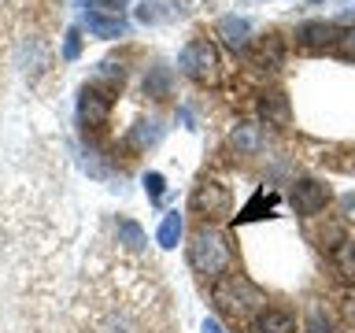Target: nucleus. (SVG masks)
I'll list each match as a JSON object with an SVG mask.
<instances>
[{"label": "nucleus", "instance_id": "21", "mask_svg": "<svg viewBox=\"0 0 355 333\" xmlns=\"http://www.w3.org/2000/svg\"><path fill=\"white\" fill-rule=\"evenodd\" d=\"M144 193L152 200H159L163 196V174H144Z\"/></svg>", "mask_w": 355, "mask_h": 333}, {"label": "nucleus", "instance_id": "8", "mask_svg": "<svg viewBox=\"0 0 355 333\" xmlns=\"http://www.w3.org/2000/svg\"><path fill=\"white\" fill-rule=\"evenodd\" d=\"M296 37H300L304 49H333V41H337V26H326V22H304Z\"/></svg>", "mask_w": 355, "mask_h": 333}, {"label": "nucleus", "instance_id": "4", "mask_svg": "<svg viewBox=\"0 0 355 333\" xmlns=\"http://www.w3.org/2000/svg\"><path fill=\"white\" fill-rule=\"evenodd\" d=\"M193 211L204 219H222L230 211V193L222 182H200L193 193Z\"/></svg>", "mask_w": 355, "mask_h": 333}, {"label": "nucleus", "instance_id": "10", "mask_svg": "<svg viewBox=\"0 0 355 333\" xmlns=\"http://www.w3.org/2000/svg\"><path fill=\"white\" fill-rule=\"evenodd\" d=\"M259 115L266 119V126H285L288 122V100L282 93H270L259 100Z\"/></svg>", "mask_w": 355, "mask_h": 333}, {"label": "nucleus", "instance_id": "16", "mask_svg": "<svg viewBox=\"0 0 355 333\" xmlns=\"http://www.w3.org/2000/svg\"><path fill=\"white\" fill-rule=\"evenodd\" d=\"M307 333H333V318L326 315V307H322V304H315V307H311Z\"/></svg>", "mask_w": 355, "mask_h": 333}, {"label": "nucleus", "instance_id": "15", "mask_svg": "<svg viewBox=\"0 0 355 333\" xmlns=\"http://www.w3.org/2000/svg\"><path fill=\"white\" fill-rule=\"evenodd\" d=\"M119 241L126 244V248L141 252L144 248V230L137 226V222H130V219H119Z\"/></svg>", "mask_w": 355, "mask_h": 333}, {"label": "nucleus", "instance_id": "17", "mask_svg": "<svg viewBox=\"0 0 355 333\" xmlns=\"http://www.w3.org/2000/svg\"><path fill=\"white\" fill-rule=\"evenodd\" d=\"M333 52L340 60H355V30H337V41H333Z\"/></svg>", "mask_w": 355, "mask_h": 333}, {"label": "nucleus", "instance_id": "13", "mask_svg": "<svg viewBox=\"0 0 355 333\" xmlns=\"http://www.w3.org/2000/svg\"><path fill=\"white\" fill-rule=\"evenodd\" d=\"M178 241H182V215H178V211H166L163 222H159V244L163 248H178Z\"/></svg>", "mask_w": 355, "mask_h": 333}, {"label": "nucleus", "instance_id": "12", "mask_svg": "<svg viewBox=\"0 0 355 333\" xmlns=\"http://www.w3.org/2000/svg\"><path fill=\"white\" fill-rule=\"evenodd\" d=\"M85 26H89V33H96V37H122V33H126V22H122L119 15L104 19V15H96V11L85 15Z\"/></svg>", "mask_w": 355, "mask_h": 333}, {"label": "nucleus", "instance_id": "3", "mask_svg": "<svg viewBox=\"0 0 355 333\" xmlns=\"http://www.w3.org/2000/svg\"><path fill=\"white\" fill-rule=\"evenodd\" d=\"M178 67H182V74H189L193 82H215L218 74V52L211 41H189L182 49V60H178Z\"/></svg>", "mask_w": 355, "mask_h": 333}, {"label": "nucleus", "instance_id": "11", "mask_svg": "<svg viewBox=\"0 0 355 333\" xmlns=\"http://www.w3.org/2000/svg\"><path fill=\"white\" fill-rule=\"evenodd\" d=\"M333 266L344 282H355V241H340L333 244Z\"/></svg>", "mask_w": 355, "mask_h": 333}, {"label": "nucleus", "instance_id": "1", "mask_svg": "<svg viewBox=\"0 0 355 333\" xmlns=\"http://www.w3.org/2000/svg\"><path fill=\"white\" fill-rule=\"evenodd\" d=\"M211 300H215V307H218L230 322H248L252 315H259L263 304H266L263 289L252 285L244 274L218 278V282L211 285Z\"/></svg>", "mask_w": 355, "mask_h": 333}, {"label": "nucleus", "instance_id": "22", "mask_svg": "<svg viewBox=\"0 0 355 333\" xmlns=\"http://www.w3.org/2000/svg\"><path fill=\"white\" fill-rule=\"evenodd\" d=\"M200 333H222V326L215 318H204V330H200Z\"/></svg>", "mask_w": 355, "mask_h": 333}, {"label": "nucleus", "instance_id": "19", "mask_svg": "<svg viewBox=\"0 0 355 333\" xmlns=\"http://www.w3.org/2000/svg\"><path fill=\"white\" fill-rule=\"evenodd\" d=\"M96 82H104L111 93H119V89H122V71H115L111 63H104V67L96 71Z\"/></svg>", "mask_w": 355, "mask_h": 333}, {"label": "nucleus", "instance_id": "9", "mask_svg": "<svg viewBox=\"0 0 355 333\" xmlns=\"http://www.w3.org/2000/svg\"><path fill=\"white\" fill-rule=\"evenodd\" d=\"M218 33L226 37L230 49H244V44H248V33H252V26H248V19L226 15V19H218Z\"/></svg>", "mask_w": 355, "mask_h": 333}, {"label": "nucleus", "instance_id": "5", "mask_svg": "<svg viewBox=\"0 0 355 333\" xmlns=\"http://www.w3.org/2000/svg\"><path fill=\"white\" fill-rule=\"evenodd\" d=\"M326 204H329V185L315 182V178H304V182L293 185V207H296V215H318Z\"/></svg>", "mask_w": 355, "mask_h": 333}, {"label": "nucleus", "instance_id": "14", "mask_svg": "<svg viewBox=\"0 0 355 333\" xmlns=\"http://www.w3.org/2000/svg\"><path fill=\"white\" fill-rule=\"evenodd\" d=\"M163 8H174V0H141L137 19H141V22H163V19H174L171 11H163Z\"/></svg>", "mask_w": 355, "mask_h": 333}, {"label": "nucleus", "instance_id": "18", "mask_svg": "<svg viewBox=\"0 0 355 333\" xmlns=\"http://www.w3.org/2000/svg\"><path fill=\"white\" fill-rule=\"evenodd\" d=\"M233 144L244 152H255L259 148V126H241L237 133H233Z\"/></svg>", "mask_w": 355, "mask_h": 333}, {"label": "nucleus", "instance_id": "6", "mask_svg": "<svg viewBox=\"0 0 355 333\" xmlns=\"http://www.w3.org/2000/svg\"><path fill=\"white\" fill-rule=\"evenodd\" d=\"M111 115V96H104L96 85H85L82 96H78V119L82 126H104Z\"/></svg>", "mask_w": 355, "mask_h": 333}, {"label": "nucleus", "instance_id": "7", "mask_svg": "<svg viewBox=\"0 0 355 333\" xmlns=\"http://www.w3.org/2000/svg\"><path fill=\"white\" fill-rule=\"evenodd\" d=\"M252 333H296V318L288 315V311L266 307V311H259V315H255Z\"/></svg>", "mask_w": 355, "mask_h": 333}, {"label": "nucleus", "instance_id": "2", "mask_svg": "<svg viewBox=\"0 0 355 333\" xmlns=\"http://www.w3.org/2000/svg\"><path fill=\"white\" fill-rule=\"evenodd\" d=\"M189 263H193V271H200V274L218 278V274L230 271L233 252H230V244L218 230H200L193 237V244H189Z\"/></svg>", "mask_w": 355, "mask_h": 333}, {"label": "nucleus", "instance_id": "23", "mask_svg": "<svg viewBox=\"0 0 355 333\" xmlns=\"http://www.w3.org/2000/svg\"><path fill=\"white\" fill-rule=\"evenodd\" d=\"M93 4H104V8H119V4H126V0H93Z\"/></svg>", "mask_w": 355, "mask_h": 333}, {"label": "nucleus", "instance_id": "20", "mask_svg": "<svg viewBox=\"0 0 355 333\" xmlns=\"http://www.w3.org/2000/svg\"><path fill=\"white\" fill-rule=\"evenodd\" d=\"M82 52V33L78 30H67V41H63V60H78Z\"/></svg>", "mask_w": 355, "mask_h": 333}]
</instances>
